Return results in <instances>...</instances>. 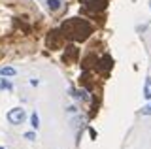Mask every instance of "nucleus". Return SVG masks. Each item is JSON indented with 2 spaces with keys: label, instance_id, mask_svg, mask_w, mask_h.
<instances>
[{
  "label": "nucleus",
  "instance_id": "obj_1",
  "mask_svg": "<svg viewBox=\"0 0 151 149\" xmlns=\"http://www.w3.org/2000/svg\"><path fill=\"white\" fill-rule=\"evenodd\" d=\"M60 30L64 32L66 38H72V40H78V42H83L89 38V34L93 32V27L89 25L85 19H78V17H74V19H68L63 23V27H60Z\"/></svg>",
  "mask_w": 151,
  "mask_h": 149
},
{
  "label": "nucleus",
  "instance_id": "obj_2",
  "mask_svg": "<svg viewBox=\"0 0 151 149\" xmlns=\"http://www.w3.org/2000/svg\"><path fill=\"white\" fill-rule=\"evenodd\" d=\"M8 121L12 125H23L25 123V119H27V111L23 110V108H13V110H9L8 111Z\"/></svg>",
  "mask_w": 151,
  "mask_h": 149
},
{
  "label": "nucleus",
  "instance_id": "obj_3",
  "mask_svg": "<svg viewBox=\"0 0 151 149\" xmlns=\"http://www.w3.org/2000/svg\"><path fill=\"white\" fill-rule=\"evenodd\" d=\"M89 10H102L104 8V0H85Z\"/></svg>",
  "mask_w": 151,
  "mask_h": 149
},
{
  "label": "nucleus",
  "instance_id": "obj_4",
  "mask_svg": "<svg viewBox=\"0 0 151 149\" xmlns=\"http://www.w3.org/2000/svg\"><path fill=\"white\" fill-rule=\"evenodd\" d=\"M144 98L151 100V77L145 80V85H144Z\"/></svg>",
  "mask_w": 151,
  "mask_h": 149
},
{
  "label": "nucleus",
  "instance_id": "obj_5",
  "mask_svg": "<svg viewBox=\"0 0 151 149\" xmlns=\"http://www.w3.org/2000/svg\"><path fill=\"white\" fill-rule=\"evenodd\" d=\"M60 6H63V2H60V0H47V8H49L51 11L60 10Z\"/></svg>",
  "mask_w": 151,
  "mask_h": 149
},
{
  "label": "nucleus",
  "instance_id": "obj_6",
  "mask_svg": "<svg viewBox=\"0 0 151 149\" xmlns=\"http://www.w3.org/2000/svg\"><path fill=\"white\" fill-rule=\"evenodd\" d=\"M15 68H12V66H4V68H0V76H15Z\"/></svg>",
  "mask_w": 151,
  "mask_h": 149
},
{
  "label": "nucleus",
  "instance_id": "obj_7",
  "mask_svg": "<svg viewBox=\"0 0 151 149\" xmlns=\"http://www.w3.org/2000/svg\"><path fill=\"white\" fill-rule=\"evenodd\" d=\"M30 125H32V128H36V130H38V127H40V117H38L36 111L30 115Z\"/></svg>",
  "mask_w": 151,
  "mask_h": 149
},
{
  "label": "nucleus",
  "instance_id": "obj_8",
  "mask_svg": "<svg viewBox=\"0 0 151 149\" xmlns=\"http://www.w3.org/2000/svg\"><path fill=\"white\" fill-rule=\"evenodd\" d=\"M0 89H4V91H12L13 89V85L9 81H6V80H0Z\"/></svg>",
  "mask_w": 151,
  "mask_h": 149
},
{
  "label": "nucleus",
  "instance_id": "obj_9",
  "mask_svg": "<svg viewBox=\"0 0 151 149\" xmlns=\"http://www.w3.org/2000/svg\"><path fill=\"white\" fill-rule=\"evenodd\" d=\"M142 115H151V104H147V106L142 108Z\"/></svg>",
  "mask_w": 151,
  "mask_h": 149
},
{
  "label": "nucleus",
  "instance_id": "obj_10",
  "mask_svg": "<svg viewBox=\"0 0 151 149\" xmlns=\"http://www.w3.org/2000/svg\"><path fill=\"white\" fill-rule=\"evenodd\" d=\"M25 138L32 142V140H36V134H34V132H27V134H25Z\"/></svg>",
  "mask_w": 151,
  "mask_h": 149
},
{
  "label": "nucleus",
  "instance_id": "obj_11",
  "mask_svg": "<svg viewBox=\"0 0 151 149\" xmlns=\"http://www.w3.org/2000/svg\"><path fill=\"white\" fill-rule=\"evenodd\" d=\"M149 8H151V0H149Z\"/></svg>",
  "mask_w": 151,
  "mask_h": 149
},
{
  "label": "nucleus",
  "instance_id": "obj_12",
  "mask_svg": "<svg viewBox=\"0 0 151 149\" xmlns=\"http://www.w3.org/2000/svg\"><path fill=\"white\" fill-rule=\"evenodd\" d=\"M0 149H4V147H0Z\"/></svg>",
  "mask_w": 151,
  "mask_h": 149
}]
</instances>
